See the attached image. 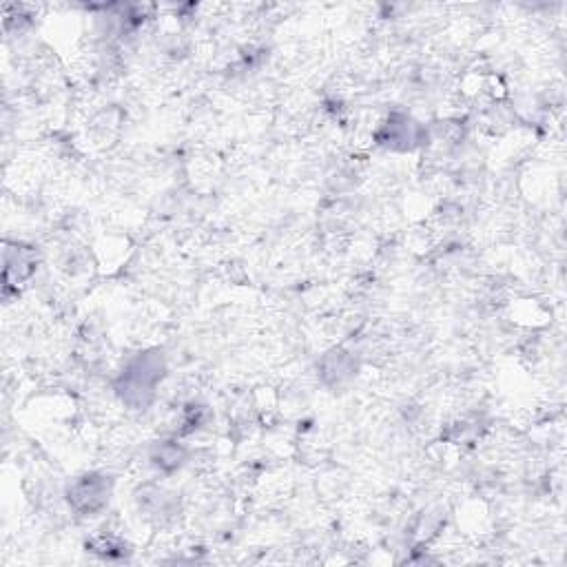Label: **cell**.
I'll list each match as a JSON object with an SVG mask.
<instances>
[{"label":"cell","instance_id":"cell-1","mask_svg":"<svg viewBox=\"0 0 567 567\" xmlns=\"http://www.w3.org/2000/svg\"><path fill=\"white\" fill-rule=\"evenodd\" d=\"M109 501V481L100 474H87L69 488V503L82 514H94Z\"/></svg>","mask_w":567,"mask_h":567}]
</instances>
